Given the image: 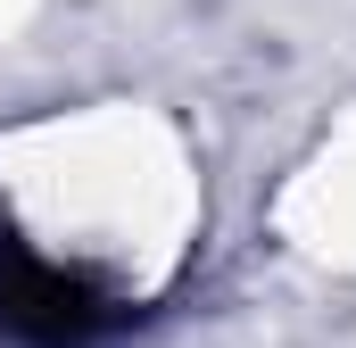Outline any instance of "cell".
<instances>
[{"instance_id": "cell-1", "label": "cell", "mask_w": 356, "mask_h": 348, "mask_svg": "<svg viewBox=\"0 0 356 348\" xmlns=\"http://www.w3.org/2000/svg\"><path fill=\"white\" fill-rule=\"evenodd\" d=\"M116 324L124 307L91 274L0 241V340L8 348H99Z\"/></svg>"}]
</instances>
